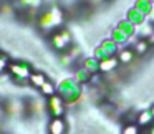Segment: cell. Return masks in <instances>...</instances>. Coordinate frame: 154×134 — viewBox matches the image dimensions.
I'll return each mask as SVG.
<instances>
[{"label":"cell","mask_w":154,"mask_h":134,"mask_svg":"<svg viewBox=\"0 0 154 134\" xmlns=\"http://www.w3.org/2000/svg\"><path fill=\"white\" fill-rule=\"evenodd\" d=\"M134 58V50H131V48H124V50H121L119 53H118V60H119V63L126 65V63H131Z\"/></svg>","instance_id":"obj_18"},{"label":"cell","mask_w":154,"mask_h":134,"mask_svg":"<svg viewBox=\"0 0 154 134\" xmlns=\"http://www.w3.org/2000/svg\"><path fill=\"white\" fill-rule=\"evenodd\" d=\"M149 109H151V113H152V116H154V104H152V106L149 108Z\"/></svg>","instance_id":"obj_28"},{"label":"cell","mask_w":154,"mask_h":134,"mask_svg":"<svg viewBox=\"0 0 154 134\" xmlns=\"http://www.w3.org/2000/svg\"><path fill=\"white\" fill-rule=\"evenodd\" d=\"M65 106H66L65 101L61 99V96H58V94H53V96L48 98L47 108H48V113H50L51 117H63Z\"/></svg>","instance_id":"obj_6"},{"label":"cell","mask_w":154,"mask_h":134,"mask_svg":"<svg viewBox=\"0 0 154 134\" xmlns=\"http://www.w3.org/2000/svg\"><path fill=\"white\" fill-rule=\"evenodd\" d=\"M57 94L61 96L65 104L71 106V104L78 103L81 98V86L75 78H65L58 83L57 86Z\"/></svg>","instance_id":"obj_1"},{"label":"cell","mask_w":154,"mask_h":134,"mask_svg":"<svg viewBox=\"0 0 154 134\" xmlns=\"http://www.w3.org/2000/svg\"><path fill=\"white\" fill-rule=\"evenodd\" d=\"M61 23H63V14L58 7H51L50 10L43 12L38 18V25L43 30H53V28H58Z\"/></svg>","instance_id":"obj_2"},{"label":"cell","mask_w":154,"mask_h":134,"mask_svg":"<svg viewBox=\"0 0 154 134\" xmlns=\"http://www.w3.org/2000/svg\"><path fill=\"white\" fill-rule=\"evenodd\" d=\"M2 113H4V109H2V106H0V117H2Z\"/></svg>","instance_id":"obj_29"},{"label":"cell","mask_w":154,"mask_h":134,"mask_svg":"<svg viewBox=\"0 0 154 134\" xmlns=\"http://www.w3.org/2000/svg\"><path fill=\"white\" fill-rule=\"evenodd\" d=\"M147 41H149V45H154V33L151 35L149 38H147Z\"/></svg>","instance_id":"obj_27"},{"label":"cell","mask_w":154,"mask_h":134,"mask_svg":"<svg viewBox=\"0 0 154 134\" xmlns=\"http://www.w3.org/2000/svg\"><path fill=\"white\" fill-rule=\"evenodd\" d=\"M149 50V41L147 40H137L136 45H134V51L137 55H144L146 51Z\"/></svg>","instance_id":"obj_20"},{"label":"cell","mask_w":154,"mask_h":134,"mask_svg":"<svg viewBox=\"0 0 154 134\" xmlns=\"http://www.w3.org/2000/svg\"><path fill=\"white\" fill-rule=\"evenodd\" d=\"M28 81H30V84H32L33 88H38V90H40V88L43 86V84L47 83L48 80H47V76H45L43 73H40V71H32Z\"/></svg>","instance_id":"obj_12"},{"label":"cell","mask_w":154,"mask_h":134,"mask_svg":"<svg viewBox=\"0 0 154 134\" xmlns=\"http://www.w3.org/2000/svg\"><path fill=\"white\" fill-rule=\"evenodd\" d=\"M48 2H55V0H48Z\"/></svg>","instance_id":"obj_30"},{"label":"cell","mask_w":154,"mask_h":134,"mask_svg":"<svg viewBox=\"0 0 154 134\" xmlns=\"http://www.w3.org/2000/svg\"><path fill=\"white\" fill-rule=\"evenodd\" d=\"M40 93L43 94V96H53V94H57V86H55L51 81H47V83L43 84V86L40 88Z\"/></svg>","instance_id":"obj_19"},{"label":"cell","mask_w":154,"mask_h":134,"mask_svg":"<svg viewBox=\"0 0 154 134\" xmlns=\"http://www.w3.org/2000/svg\"><path fill=\"white\" fill-rule=\"evenodd\" d=\"M119 65V60L116 56L106 58V60L100 61V73H111V71L116 70V66Z\"/></svg>","instance_id":"obj_9"},{"label":"cell","mask_w":154,"mask_h":134,"mask_svg":"<svg viewBox=\"0 0 154 134\" xmlns=\"http://www.w3.org/2000/svg\"><path fill=\"white\" fill-rule=\"evenodd\" d=\"M119 45L118 43H114L111 38H106V40H103L100 45H98L96 48H94V55L93 56L96 58V60H106V58H111V56H114V55H118L119 53Z\"/></svg>","instance_id":"obj_3"},{"label":"cell","mask_w":154,"mask_h":134,"mask_svg":"<svg viewBox=\"0 0 154 134\" xmlns=\"http://www.w3.org/2000/svg\"><path fill=\"white\" fill-rule=\"evenodd\" d=\"M60 60H61V63H63V65H68L71 61V55H63Z\"/></svg>","instance_id":"obj_26"},{"label":"cell","mask_w":154,"mask_h":134,"mask_svg":"<svg viewBox=\"0 0 154 134\" xmlns=\"http://www.w3.org/2000/svg\"><path fill=\"white\" fill-rule=\"evenodd\" d=\"M136 32H137V35L141 37V40H147V38L154 33V25L151 23V22H146V23L141 25L139 30H136Z\"/></svg>","instance_id":"obj_16"},{"label":"cell","mask_w":154,"mask_h":134,"mask_svg":"<svg viewBox=\"0 0 154 134\" xmlns=\"http://www.w3.org/2000/svg\"><path fill=\"white\" fill-rule=\"evenodd\" d=\"M149 2H152V4H154V0H149Z\"/></svg>","instance_id":"obj_31"},{"label":"cell","mask_w":154,"mask_h":134,"mask_svg":"<svg viewBox=\"0 0 154 134\" xmlns=\"http://www.w3.org/2000/svg\"><path fill=\"white\" fill-rule=\"evenodd\" d=\"M134 7H136L141 14L146 15V17H151V14L154 12V5L149 0H134Z\"/></svg>","instance_id":"obj_11"},{"label":"cell","mask_w":154,"mask_h":134,"mask_svg":"<svg viewBox=\"0 0 154 134\" xmlns=\"http://www.w3.org/2000/svg\"><path fill=\"white\" fill-rule=\"evenodd\" d=\"M100 80H101V78H100V75H93V76H91V80H90V83L91 84H100Z\"/></svg>","instance_id":"obj_25"},{"label":"cell","mask_w":154,"mask_h":134,"mask_svg":"<svg viewBox=\"0 0 154 134\" xmlns=\"http://www.w3.org/2000/svg\"><path fill=\"white\" fill-rule=\"evenodd\" d=\"M83 68H86L91 75L100 73V60H96L94 56H88L83 60Z\"/></svg>","instance_id":"obj_14"},{"label":"cell","mask_w":154,"mask_h":134,"mask_svg":"<svg viewBox=\"0 0 154 134\" xmlns=\"http://www.w3.org/2000/svg\"><path fill=\"white\" fill-rule=\"evenodd\" d=\"M109 38L114 41V43H118V45H123V43H126V41L129 40V37H128V35H124L123 32H121L119 28H116V27H114L113 30H111Z\"/></svg>","instance_id":"obj_15"},{"label":"cell","mask_w":154,"mask_h":134,"mask_svg":"<svg viewBox=\"0 0 154 134\" xmlns=\"http://www.w3.org/2000/svg\"><path fill=\"white\" fill-rule=\"evenodd\" d=\"M146 18H147L146 15L141 14V12L137 10V8L134 7V5H133L131 8H128V10H126V20L129 22V23H133L136 28H139L141 25L146 23Z\"/></svg>","instance_id":"obj_7"},{"label":"cell","mask_w":154,"mask_h":134,"mask_svg":"<svg viewBox=\"0 0 154 134\" xmlns=\"http://www.w3.org/2000/svg\"><path fill=\"white\" fill-rule=\"evenodd\" d=\"M136 124L139 127H147V126H151V124H154V116H152V113H151V109L141 111V113L137 114Z\"/></svg>","instance_id":"obj_10"},{"label":"cell","mask_w":154,"mask_h":134,"mask_svg":"<svg viewBox=\"0 0 154 134\" xmlns=\"http://www.w3.org/2000/svg\"><path fill=\"white\" fill-rule=\"evenodd\" d=\"M123 134H141V127L137 124H124Z\"/></svg>","instance_id":"obj_21"},{"label":"cell","mask_w":154,"mask_h":134,"mask_svg":"<svg viewBox=\"0 0 154 134\" xmlns=\"http://www.w3.org/2000/svg\"><path fill=\"white\" fill-rule=\"evenodd\" d=\"M20 109H23V106H22L20 101H12L10 104H8V113H18Z\"/></svg>","instance_id":"obj_22"},{"label":"cell","mask_w":154,"mask_h":134,"mask_svg":"<svg viewBox=\"0 0 154 134\" xmlns=\"http://www.w3.org/2000/svg\"><path fill=\"white\" fill-rule=\"evenodd\" d=\"M8 65H10V63L7 61V56L0 53V71H2V70H5V68H8Z\"/></svg>","instance_id":"obj_24"},{"label":"cell","mask_w":154,"mask_h":134,"mask_svg":"<svg viewBox=\"0 0 154 134\" xmlns=\"http://www.w3.org/2000/svg\"><path fill=\"white\" fill-rule=\"evenodd\" d=\"M7 70L10 71L12 78H14V81L17 84H23V81L28 80L30 75H32L30 66H28L27 63H23V61H14V63L8 65Z\"/></svg>","instance_id":"obj_4"},{"label":"cell","mask_w":154,"mask_h":134,"mask_svg":"<svg viewBox=\"0 0 154 134\" xmlns=\"http://www.w3.org/2000/svg\"><path fill=\"white\" fill-rule=\"evenodd\" d=\"M50 43L55 50L58 51H65L68 48H71V33L68 30H57L51 33L50 37Z\"/></svg>","instance_id":"obj_5"},{"label":"cell","mask_w":154,"mask_h":134,"mask_svg":"<svg viewBox=\"0 0 154 134\" xmlns=\"http://www.w3.org/2000/svg\"><path fill=\"white\" fill-rule=\"evenodd\" d=\"M20 2L25 7H30V8H37V7H40V4H42V0H20Z\"/></svg>","instance_id":"obj_23"},{"label":"cell","mask_w":154,"mask_h":134,"mask_svg":"<svg viewBox=\"0 0 154 134\" xmlns=\"http://www.w3.org/2000/svg\"><path fill=\"white\" fill-rule=\"evenodd\" d=\"M116 28H119V30L123 32L124 35H128L129 38H133V35L136 33V27H134L133 23H129L126 18H121V20L116 23Z\"/></svg>","instance_id":"obj_13"},{"label":"cell","mask_w":154,"mask_h":134,"mask_svg":"<svg viewBox=\"0 0 154 134\" xmlns=\"http://www.w3.org/2000/svg\"><path fill=\"white\" fill-rule=\"evenodd\" d=\"M48 132L50 134H65L66 132V123L63 117H51L50 124H48Z\"/></svg>","instance_id":"obj_8"},{"label":"cell","mask_w":154,"mask_h":134,"mask_svg":"<svg viewBox=\"0 0 154 134\" xmlns=\"http://www.w3.org/2000/svg\"><path fill=\"white\" fill-rule=\"evenodd\" d=\"M91 76H93V75H91L86 68H83V66H81L80 70H76V73H75V80H76L80 84L81 83H90Z\"/></svg>","instance_id":"obj_17"},{"label":"cell","mask_w":154,"mask_h":134,"mask_svg":"<svg viewBox=\"0 0 154 134\" xmlns=\"http://www.w3.org/2000/svg\"><path fill=\"white\" fill-rule=\"evenodd\" d=\"M152 127H154V124H152Z\"/></svg>","instance_id":"obj_32"}]
</instances>
